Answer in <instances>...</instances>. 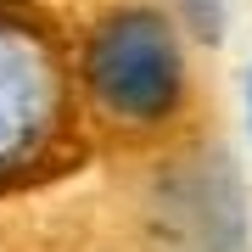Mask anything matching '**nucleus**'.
Listing matches in <instances>:
<instances>
[{"label": "nucleus", "instance_id": "obj_5", "mask_svg": "<svg viewBox=\"0 0 252 252\" xmlns=\"http://www.w3.org/2000/svg\"><path fill=\"white\" fill-rule=\"evenodd\" d=\"M247 112H252V79H247Z\"/></svg>", "mask_w": 252, "mask_h": 252}, {"label": "nucleus", "instance_id": "obj_1", "mask_svg": "<svg viewBox=\"0 0 252 252\" xmlns=\"http://www.w3.org/2000/svg\"><path fill=\"white\" fill-rule=\"evenodd\" d=\"M79 90L107 129L157 135L190 101V62L180 23L162 6H112L84 34Z\"/></svg>", "mask_w": 252, "mask_h": 252}, {"label": "nucleus", "instance_id": "obj_3", "mask_svg": "<svg viewBox=\"0 0 252 252\" xmlns=\"http://www.w3.org/2000/svg\"><path fill=\"white\" fill-rule=\"evenodd\" d=\"M157 224L180 252H241V190L224 157H196L157 190Z\"/></svg>", "mask_w": 252, "mask_h": 252}, {"label": "nucleus", "instance_id": "obj_2", "mask_svg": "<svg viewBox=\"0 0 252 252\" xmlns=\"http://www.w3.org/2000/svg\"><path fill=\"white\" fill-rule=\"evenodd\" d=\"M67 67L39 23L0 6V185L39 174L67 140Z\"/></svg>", "mask_w": 252, "mask_h": 252}, {"label": "nucleus", "instance_id": "obj_6", "mask_svg": "<svg viewBox=\"0 0 252 252\" xmlns=\"http://www.w3.org/2000/svg\"><path fill=\"white\" fill-rule=\"evenodd\" d=\"M0 6H11V0H0Z\"/></svg>", "mask_w": 252, "mask_h": 252}, {"label": "nucleus", "instance_id": "obj_4", "mask_svg": "<svg viewBox=\"0 0 252 252\" xmlns=\"http://www.w3.org/2000/svg\"><path fill=\"white\" fill-rule=\"evenodd\" d=\"M174 11L185 17V28L196 39H219L224 34V0H174Z\"/></svg>", "mask_w": 252, "mask_h": 252}]
</instances>
